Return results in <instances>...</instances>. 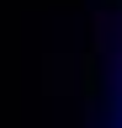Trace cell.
I'll return each instance as SVG.
<instances>
[{
  "mask_svg": "<svg viewBox=\"0 0 122 128\" xmlns=\"http://www.w3.org/2000/svg\"><path fill=\"white\" fill-rule=\"evenodd\" d=\"M90 48H96V59L122 54V6H101L90 16Z\"/></svg>",
  "mask_w": 122,
  "mask_h": 128,
  "instance_id": "6da1fadb",
  "label": "cell"
},
{
  "mask_svg": "<svg viewBox=\"0 0 122 128\" xmlns=\"http://www.w3.org/2000/svg\"><path fill=\"white\" fill-rule=\"evenodd\" d=\"M101 75H106V91L122 96V54H106L101 59Z\"/></svg>",
  "mask_w": 122,
  "mask_h": 128,
  "instance_id": "7a4b0ae2",
  "label": "cell"
}]
</instances>
